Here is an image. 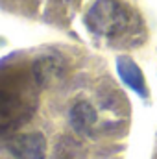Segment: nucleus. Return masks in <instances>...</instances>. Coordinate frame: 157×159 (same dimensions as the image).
I'll use <instances>...</instances> for the list:
<instances>
[{"label":"nucleus","mask_w":157,"mask_h":159,"mask_svg":"<svg viewBox=\"0 0 157 159\" xmlns=\"http://www.w3.org/2000/svg\"><path fill=\"white\" fill-rule=\"evenodd\" d=\"M91 32L102 37H115L128 28V11L117 0H96L85 19Z\"/></svg>","instance_id":"obj_1"},{"label":"nucleus","mask_w":157,"mask_h":159,"mask_svg":"<svg viewBox=\"0 0 157 159\" xmlns=\"http://www.w3.org/2000/svg\"><path fill=\"white\" fill-rule=\"evenodd\" d=\"M7 148L17 159H44L46 141L41 133H24L9 141Z\"/></svg>","instance_id":"obj_2"},{"label":"nucleus","mask_w":157,"mask_h":159,"mask_svg":"<svg viewBox=\"0 0 157 159\" xmlns=\"http://www.w3.org/2000/svg\"><path fill=\"white\" fill-rule=\"evenodd\" d=\"M96 120V113L94 109L87 104V102H79L72 107L70 111V122L76 129H83V128H89L92 126Z\"/></svg>","instance_id":"obj_3"},{"label":"nucleus","mask_w":157,"mask_h":159,"mask_svg":"<svg viewBox=\"0 0 157 159\" xmlns=\"http://www.w3.org/2000/svg\"><path fill=\"white\" fill-rule=\"evenodd\" d=\"M118 72H120V76L124 78V81H126L129 87H133V89L139 91V93H144L142 74L139 72V69L135 67V63H131V61H128V59H122V61L118 63Z\"/></svg>","instance_id":"obj_4"}]
</instances>
